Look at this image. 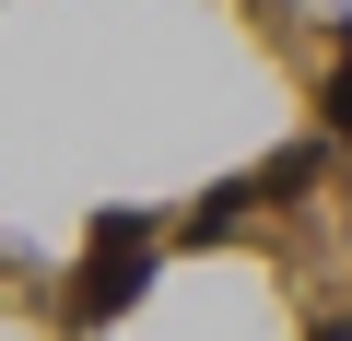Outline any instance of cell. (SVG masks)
I'll list each match as a JSON object with an SVG mask.
<instances>
[{
    "label": "cell",
    "instance_id": "6da1fadb",
    "mask_svg": "<svg viewBox=\"0 0 352 341\" xmlns=\"http://www.w3.org/2000/svg\"><path fill=\"white\" fill-rule=\"evenodd\" d=\"M141 271H153V224H141V212H106V224H94V259L71 271V318H118V306L141 294Z\"/></svg>",
    "mask_w": 352,
    "mask_h": 341
},
{
    "label": "cell",
    "instance_id": "7a4b0ae2",
    "mask_svg": "<svg viewBox=\"0 0 352 341\" xmlns=\"http://www.w3.org/2000/svg\"><path fill=\"white\" fill-rule=\"evenodd\" d=\"M317 118H329V130H352V59L329 71V94H317Z\"/></svg>",
    "mask_w": 352,
    "mask_h": 341
},
{
    "label": "cell",
    "instance_id": "3957f363",
    "mask_svg": "<svg viewBox=\"0 0 352 341\" xmlns=\"http://www.w3.org/2000/svg\"><path fill=\"white\" fill-rule=\"evenodd\" d=\"M317 341H352V329H340V318H329V329H317Z\"/></svg>",
    "mask_w": 352,
    "mask_h": 341
}]
</instances>
